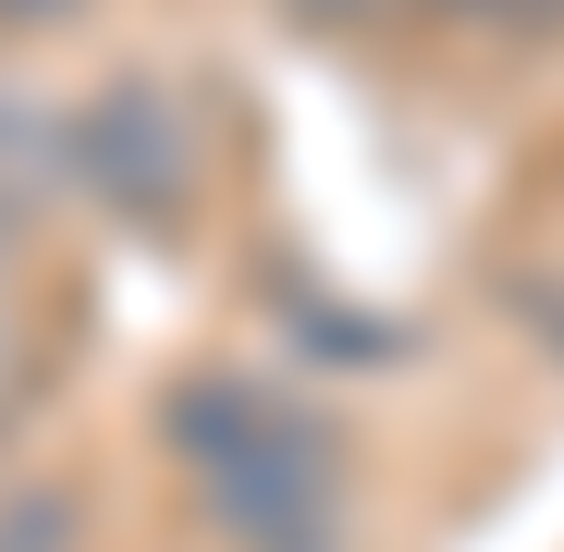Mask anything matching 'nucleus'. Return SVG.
Listing matches in <instances>:
<instances>
[{
	"mask_svg": "<svg viewBox=\"0 0 564 552\" xmlns=\"http://www.w3.org/2000/svg\"><path fill=\"white\" fill-rule=\"evenodd\" d=\"M172 454L197 467L209 516L246 552H332L344 540V454L307 405H282L270 381H184L172 393Z\"/></svg>",
	"mask_w": 564,
	"mask_h": 552,
	"instance_id": "1",
	"label": "nucleus"
},
{
	"mask_svg": "<svg viewBox=\"0 0 564 552\" xmlns=\"http://www.w3.org/2000/svg\"><path fill=\"white\" fill-rule=\"evenodd\" d=\"M74 184L111 221H148V234L184 221V197H197V123H184V99L160 74H111L74 111Z\"/></svg>",
	"mask_w": 564,
	"mask_h": 552,
	"instance_id": "2",
	"label": "nucleus"
},
{
	"mask_svg": "<svg viewBox=\"0 0 564 552\" xmlns=\"http://www.w3.org/2000/svg\"><path fill=\"white\" fill-rule=\"evenodd\" d=\"M0 356H13V320H0Z\"/></svg>",
	"mask_w": 564,
	"mask_h": 552,
	"instance_id": "7",
	"label": "nucleus"
},
{
	"mask_svg": "<svg viewBox=\"0 0 564 552\" xmlns=\"http://www.w3.org/2000/svg\"><path fill=\"white\" fill-rule=\"evenodd\" d=\"M86 540V504L62 479H13L0 491V552H74Z\"/></svg>",
	"mask_w": 564,
	"mask_h": 552,
	"instance_id": "4",
	"label": "nucleus"
},
{
	"mask_svg": "<svg viewBox=\"0 0 564 552\" xmlns=\"http://www.w3.org/2000/svg\"><path fill=\"white\" fill-rule=\"evenodd\" d=\"M74 0H0V25H62Z\"/></svg>",
	"mask_w": 564,
	"mask_h": 552,
	"instance_id": "6",
	"label": "nucleus"
},
{
	"mask_svg": "<svg viewBox=\"0 0 564 552\" xmlns=\"http://www.w3.org/2000/svg\"><path fill=\"white\" fill-rule=\"evenodd\" d=\"M454 25H564V0H430Z\"/></svg>",
	"mask_w": 564,
	"mask_h": 552,
	"instance_id": "5",
	"label": "nucleus"
},
{
	"mask_svg": "<svg viewBox=\"0 0 564 552\" xmlns=\"http://www.w3.org/2000/svg\"><path fill=\"white\" fill-rule=\"evenodd\" d=\"M62 197H74V111L25 99V86H0V246L37 234Z\"/></svg>",
	"mask_w": 564,
	"mask_h": 552,
	"instance_id": "3",
	"label": "nucleus"
}]
</instances>
